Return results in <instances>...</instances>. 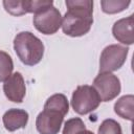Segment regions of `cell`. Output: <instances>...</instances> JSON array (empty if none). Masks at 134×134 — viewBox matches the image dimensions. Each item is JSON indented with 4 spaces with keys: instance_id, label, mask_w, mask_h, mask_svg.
Here are the masks:
<instances>
[{
    "instance_id": "obj_1",
    "label": "cell",
    "mask_w": 134,
    "mask_h": 134,
    "mask_svg": "<svg viewBox=\"0 0 134 134\" xmlns=\"http://www.w3.org/2000/svg\"><path fill=\"white\" fill-rule=\"evenodd\" d=\"M67 12L62 19L63 32L70 37L86 35L93 23V1L67 0Z\"/></svg>"
},
{
    "instance_id": "obj_2",
    "label": "cell",
    "mask_w": 134,
    "mask_h": 134,
    "mask_svg": "<svg viewBox=\"0 0 134 134\" xmlns=\"http://www.w3.org/2000/svg\"><path fill=\"white\" fill-rule=\"evenodd\" d=\"M67 97L62 93L51 95L44 105V110L36 119V127L40 134H58L64 116L68 113Z\"/></svg>"
},
{
    "instance_id": "obj_3",
    "label": "cell",
    "mask_w": 134,
    "mask_h": 134,
    "mask_svg": "<svg viewBox=\"0 0 134 134\" xmlns=\"http://www.w3.org/2000/svg\"><path fill=\"white\" fill-rule=\"evenodd\" d=\"M14 49L20 61L27 66L40 63L44 54V44L29 31H21L15 37Z\"/></svg>"
},
{
    "instance_id": "obj_4",
    "label": "cell",
    "mask_w": 134,
    "mask_h": 134,
    "mask_svg": "<svg viewBox=\"0 0 134 134\" xmlns=\"http://www.w3.org/2000/svg\"><path fill=\"white\" fill-rule=\"evenodd\" d=\"M100 104V98L92 86H79L72 93L71 106L77 114L85 115L94 111Z\"/></svg>"
},
{
    "instance_id": "obj_5",
    "label": "cell",
    "mask_w": 134,
    "mask_h": 134,
    "mask_svg": "<svg viewBox=\"0 0 134 134\" xmlns=\"http://www.w3.org/2000/svg\"><path fill=\"white\" fill-rule=\"evenodd\" d=\"M129 48L127 46L112 44L104 48L99 59V73H111L119 69L126 62Z\"/></svg>"
},
{
    "instance_id": "obj_6",
    "label": "cell",
    "mask_w": 134,
    "mask_h": 134,
    "mask_svg": "<svg viewBox=\"0 0 134 134\" xmlns=\"http://www.w3.org/2000/svg\"><path fill=\"white\" fill-rule=\"evenodd\" d=\"M34 25L40 32L44 35H53L62 25V16L58 8L53 5L35 14L32 19Z\"/></svg>"
},
{
    "instance_id": "obj_7",
    "label": "cell",
    "mask_w": 134,
    "mask_h": 134,
    "mask_svg": "<svg viewBox=\"0 0 134 134\" xmlns=\"http://www.w3.org/2000/svg\"><path fill=\"white\" fill-rule=\"evenodd\" d=\"M92 87L97 92L100 100L110 102L115 98L120 92V81L112 73H98L94 79Z\"/></svg>"
},
{
    "instance_id": "obj_8",
    "label": "cell",
    "mask_w": 134,
    "mask_h": 134,
    "mask_svg": "<svg viewBox=\"0 0 134 134\" xmlns=\"http://www.w3.org/2000/svg\"><path fill=\"white\" fill-rule=\"evenodd\" d=\"M5 96L14 103H22L26 93L24 79L20 72L13 73L3 84Z\"/></svg>"
},
{
    "instance_id": "obj_9",
    "label": "cell",
    "mask_w": 134,
    "mask_h": 134,
    "mask_svg": "<svg viewBox=\"0 0 134 134\" xmlns=\"http://www.w3.org/2000/svg\"><path fill=\"white\" fill-rule=\"evenodd\" d=\"M133 15H130L127 18H122L116 21L113 25L112 32L114 38L122 44L131 45L134 43V34H133Z\"/></svg>"
},
{
    "instance_id": "obj_10",
    "label": "cell",
    "mask_w": 134,
    "mask_h": 134,
    "mask_svg": "<svg viewBox=\"0 0 134 134\" xmlns=\"http://www.w3.org/2000/svg\"><path fill=\"white\" fill-rule=\"evenodd\" d=\"M2 120L5 129L13 132L18 129H22L27 125L28 113L22 109H9L4 113Z\"/></svg>"
},
{
    "instance_id": "obj_11",
    "label": "cell",
    "mask_w": 134,
    "mask_h": 134,
    "mask_svg": "<svg viewBox=\"0 0 134 134\" xmlns=\"http://www.w3.org/2000/svg\"><path fill=\"white\" fill-rule=\"evenodd\" d=\"M133 95H124L121 96L114 105L115 113L121 118H126L128 120L133 119Z\"/></svg>"
},
{
    "instance_id": "obj_12",
    "label": "cell",
    "mask_w": 134,
    "mask_h": 134,
    "mask_svg": "<svg viewBox=\"0 0 134 134\" xmlns=\"http://www.w3.org/2000/svg\"><path fill=\"white\" fill-rule=\"evenodd\" d=\"M14 69V63L10 55L0 50V82H5L10 75Z\"/></svg>"
},
{
    "instance_id": "obj_13",
    "label": "cell",
    "mask_w": 134,
    "mask_h": 134,
    "mask_svg": "<svg viewBox=\"0 0 134 134\" xmlns=\"http://www.w3.org/2000/svg\"><path fill=\"white\" fill-rule=\"evenodd\" d=\"M130 1H125V0H103L100 1L102 9L106 14H116L125 10L129 5Z\"/></svg>"
},
{
    "instance_id": "obj_14",
    "label": "cell",
    "mask_w": 134,
    "mask_h": 134,
    "mask_svg": "<svg viewBox=\"0 0 134 134\" xmlns=\"http://www.w3.org/2000/svg\"><path fill=\"white\" fill-rule=\"evenodd\" d=\"M86 130L84 121L79 118H70L65 122L64 129H63V134H81Z\"/></svg>"
},
{
    "instance_id": "obj_15",
    "label": "cell",
    "mask_w": 134,
    "mask_h": 134,
    "mask_svg": "<svg viewBox=\"0 0 134 134\" xmlns=\"http://www.w3.org/2000/svg\"><path fill=\"white\" fill-rule=\"evenodd\" d=\"M97 134H122V131L120 125L116 120L109 118L105 119L100 124V126L98 127Z\"/></svg>"
},
{
    "instance_id": "obj_16",
    "label": "cell",
    "mask_w": 134,
    "mask_h": 134,
    "mask_svg": "<svg viewBox=\"0 0 134 134\" xmlns=\"http://www.w3.org/2000/svg\"><path fill=\"white\" fill-rule=\"evenodd\" d=\"M3 6L5 10L13 16H22L24 14H27L25 8V0L3 1Z\"/></svg>"
},
{
    "instance_id": "obj_17",
    "label": "cell",
    "mask_w": 134,
    "mask_h": 134,
    "mask_svg": "<svg viewBox=\"0 0 134 134\" xmlns=\"http://www.w3.org/2000/svg\"><path fill=\"white\" fill-rule=\"evenodd\" d=\"M53 2L50 1H42V0H34V1H29V0H25V8H26V13H34V14H38L50 6H52Z\"/></svg>"
},
{
    "instance_id": "obj_18",
    "label": "cell",
    "mask_w": 134,
    "mask_h": 134,
    "mask_svg": "<svg viewBox=\"0 0 134 134\" xmlns=\"http://www.w3.org/2000/svg\"><path fill=\"white\" fill-rule=\"evenodd\" d=\"M81 134H93L91 131H88V130H85L83 133H81Z\"/></svg>"
}]
</instances>
